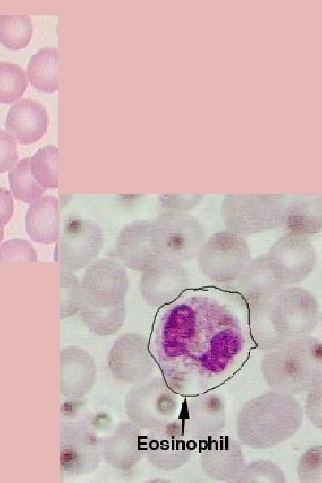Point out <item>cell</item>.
<instances>
[{"label":"cell","mask_w":322,"mask_h":483,"mask_svg":"<svg viewBox=\"0 0 322 483\" xmlns=\"http://www.w3.org/2000/svg\"><path fill=\"white\" fill-rule=\"evenodd\" d=\"M247 306L250 335L262 351L310 335L318 320L319 306L316 297L299 286H283Z\"/></svg>","instance_id":"obj_1"},{"label":"cell","mask_w":322,"mask_h":483,"mask_svg":"<svg viewBox=\"0 0 322 483\" xmlns=\"http://www.w3.org/2000/svg\"><path fill=\"white\" fill-rule=\"evenodd\" d=\"M79 313L83 323L100 336L117 333L125 320L129 280L123 266L110 258L93 261L85 270Z\"/></svg>","instance_id":"obj_2"},{"label":"cell","mask_w":322,"mask_h":483,"mask_svg":"<svg viewBox=\"0 0 322 483\" xmlns=\"http://www.w3.org/2000/svg\"><path fill=\"white\" fill-rule=\"evenodd\" d=\"M303 415L293 394L275 390L263 393L242 406L236 419L238 439L253 449L272 448L295 435Z\"/></svg>","instance_id":"obj_3"},{"label":"cell","mask_w":322,"mask_h":483,"mask_svg":"<svg viewBox=\"0 0 322 483\" xmlns=\"http://www.w3.org/2000/svg\"><path fill=\"white\" fill-rule=\"evenodd\" d=\"M260 370L275 391L297 394L322 380L321 341L310 335L287 340L265 351Z\"/></svg>","instance_id":"obj_4"},{"label":"cell","mask_w":322,"mask_h":483,"mask_svg":"<svg viewBox=\"0 0 322 483\" xmlns=\"http://www.w3.org/2000/svg\"><path fill=\"white\" fill-rule=\"evenodd\" d=\"M288 199L278 194H230L221 204L227 231L242 237L282 226Z\"/></svg>","instance_id":"obj_5"},{"label":"cell","mask_w":322,"mask_h":483,"mask_svg":"<svg viewBox=\"0 0 322 483\" xmlns=\"http://www.w3.org/2000/svg\"><path fill=\"white\" fill-rule=\"evenodd\" d=\"M124 409L129 421L149 431L177 417L180 397L165 378L150 377L128 391Z\"/></svg>","instance_id":"obj_6"},{"label":"cell","mask_w":322,"mask_h":483,"mask_svg":"<svg viewBox=\"0 0 322 483\" xmlns=\"http://www.w3.org/2000/svg\"><path fill=\"white\" fill-rule=\"evenodd\" d=\"M150 234L159 257L182 263L197 257L206 232L193 216L167 210L152 221Z\"/></svg>","instance_id":"obj_7"},{"label":"cell","mask_w":322,"mask_h":483,"mask_svg":"<svg viewBox=\"0 0 322 483\" xmlns=\"http://www.w3.org/2000/svg\"><path fill=\"white\" fill-rule=\"evenodd\" d=\"M196 258L208 279L229 283L236 281L250 262V250L244 237L225 230L205 239Z\"/></svg>","instance_id":"obj_8"},{"label":"cell","mask_w":322,"mask_h":483,"mask_svg":"<svg viewBox=\"0 0 322 483\" xmlns=\"http://www.w3.org/2000/svg\"><path fill=\"white\" fill-rule=\"evenodd\" d=\"M103 244V231L98 224L80 216H69L62 222L55 259L64 268L80 270L93 262Z\"/></svg>","instance_id":"obj_9"},{"label":"cell","mask_w":322,"mask_h":483,"mask_svg":"<svg viewBox=\"0 0 322 483\" xmlns=\"http://www.w3.org/2000/svg\"><path fill=\"white\" fill-rule=\"evenodd\" d=\"M101 441L87 424L63 421L60 425V469L72 477L87 475L100 463Z\"/></svg>","instance_id":"obj_10"},{"label":"cell","mask_w":322,"mask_h":483,"mask_svg":"<svg viewBox=\"0 0 322 483\" xmlns=\"http://www.w3.org/2000/svg\"><path fill=\"white\" fill-rule=\"evenodd\" d=\"M266 255L275 278L284 286L306 279L317 264V252L309 238L292 233L279 237Z\"/></svg>","instance_id":"obj_11"},{"label":"cell","mask_w":322,"mask_h":483,"mask_svg":"<svg viewBox=\"0 0 322 483\" xmlns=\"http://www.w3.org/2000/svg\"><path fill=\"white\" fill-rule=\"evenodd\" d=\"M177 419L186 436L194 443H207L221 436L225 427L224 398L204 393L188 398L180 407Z\"/></svg>","instance_id":"obj_12"},{"label":"cell","mask_w":322,"mask_h":483,"mask_svg":"<svg viewBox=\"0 0 322 483\" xmlns=\"http://www.w3.org/2000/svg\"><path fill=\"white\" fill-rule=\"evenodd\" d=\"M107 365L114 379L131 385L150 377L156 369L148 340L136 333H126L114 342Z\"/></svg>","instance_id":"obj_13"},{"label":"cell","mask_w":322,"mask_h":483,"mask_svg":"<svg viewBox=\"0 0 322 483\" xmlns=\"http://www.w3.org/2000/svg\"><path fill=\"white\" fill-rule=\"evenodd\" d=\"M194 448L195 444L186 436L177 418L143 436V456L165 471L184 466Z\"/></svg>","instance_id":"obj_14"},{"label":"cell","mask_w":322,"mask_h":483,"mask_svg":"<svg viewBox=\"0 0 322 483\" xmlns=\"http://www.w3.org/2000/svg\"><path fill=\"white\" fill-rule=\"evenodd\" d=\"M189 286V276L182 263L161 258L142 272L140 289L143 300L152 307L176 301Z\"/></svg>","instance_id":"obj_15"},{"label":"cell","mask_w":322,"mask_h":483,"mask_svg":"<svg viewBox=\"0 0 322 483\" xmlns=\"http://www.w3.org/2000/svg\"><path fill=\"white\" fill-rule=\"evenodd\" d=\"M151 224L150 220H136L121 229L115 254L123 267L143 272L161 259L151 239Z\"/></svg>","instance_id":"obj_16"},{"label":"cell","mask_w":322,"mask_h":483,"mask_svg":"<svg viewBox=\"0 0 322 483\" xmlns=\"http://www.w3.org/2000/svg\"><path fill=\"white\" fill-rule=\"evenodd\" d=\"M200 465L208 478L232 482L245 465L242 443L222 435L208 441L201 449Z\"/></svg>","instance_id":"obj_17"},{"label":"cell","mask_w":322,"mask_h":483,"mask_svg":"<svg viewBox=\"0 0 322 483\" xmlns=\"http://www.w3.org/2000/svg\"><path fill=\"white\" fill-rule=\"evenodd\" d=\"M96 366L92 356L75 345L60 351V391L68 399L83 397L93 387Z\"/></svg>","instance_id":"obj_18"},{"label":"cell","mask_w":322,"mask_h":483,"mask_svg":"<svg viewBox=\"0 0 322 483\" xmlns=\"http://www.w3.org/2000/svg\"><path fill=\"white\" fill-rule=\"evenodd\" d=\"M143 430L131 421L121 422L101 441V455L114 469L129 470L143 457Z\"/></svg>","instance_id":"obj_19"},{"label":"cell","mask_w":322,"mask_h":483,"mask_svg":"<svg viewBox=\"0 0 322 483\" xmlns=\"http://www.w3.org/2000/svg\"><path fill=\"white\" fill-rule=\"evenodd\" d=\"M49 116L45 106L32 99H21L8 110L5 128L21 145L40 140L48 126Z\"/></svg>","instance_id":"obj_20"},{"label":"cell","mask_w":322,"mask_h":483,"mask_svg":"<svg viewBox=\"0 0 322 483\" xmlns=\"http://www.w3.org/2000/svg\"><path fill=\"white\" fill-rule=\"evenodd\" d=\"M25 228L30 238L35 242H55L59 236L57 199L54 196H44L31 203L26 211Z\"/></svg>","instance_id":"obj_21"},{"label":"cell","mask_w":322,"mask_h":483,"mask_svg":"<svg viewBox=\"0 0 322 483\" xmlns=\"http://www.w3.org/2000/svg\"><path fill=\"white\" fill-rule=\"evenodd\" d=\"M285 233L310 238L322 229L321 199L302 198L287 201L282 226Z\"/></svg>","instance_id":"obj_22"},{"label":"cell","mask_w":322,"mask_h":483,"mask_svg":"<svg viewBox=\"0 0 322 483\" xmlns=\"http://www.w3.org/2000/svg\"><path fill=\"white\" fill-rule=\"evenodd\" d=\"M283 286L275 278L267 255L250 259L236 279L237 291L246 304Z\"/></svg>","instance_id":"obj_23"},{"label":"cell","mask_w":322,"mask_h":483,"mask_svg":"<svg viewBox=\"0 0 322 483\" xmlns=\"http://www.w3.org/2000/svg\"><path fill=\"white\" fill-rule=\"evenodd\" d=\"M30 84L42 92L58 89V52L55 47H46L33 54L27 65Z\"/></svg>","instance_id":"obj_24"},{"label":"cell","mask_w":322,"mask_h":483,"mask_svg":"<svg viewBox=\"0 0 322 483\" xmlns=\"http://www.w3.org/2000/svg\"><path fill=\"white\" fill-rule=\"evenodd\" d=\"M10 191L13 197L24 203H33L46 191L34 178L30 168V157L20 160L8 172Z\"/></svg>","instance_id":"obj_25"},{"label":"cell","mask_w":322,"mask_h":483,"mask_svg":"<svg viewBox=\"0 0 322 483\" xmlns=\"http://www.w3.org/2000/svg\"><path fill=\"white\" fill-rule=\"evenodd\" d=\"M33 24L29 15H0V43L9 49H21L29 45Z\"/></svg>","instance_id":"obj_26"},{"label":"cell","mask_w":322,"mask_h":483,"mask_svg":"<svg viewBox=\"0 0 322 483\" xmlns=\"http://www.w3.org/2000/svg\"><path fill=\"white\" fill-rule=\"evenodd\" d=\"M31 173L44 188L58 186V148L54 145L42 147L30 157Z\"/></svg>","instance_id":"obj_27"},{"label":"cell","mask_w":322,"mask_h":483,"mask_svg":"<svg viewBox=\"0 0 322 483\" xmlns=\"http://www.w3.org/2000/svg\"><path fill=\"white\" fill-rule=\"evenodd\" d=\"M27 87V75L21 66L12 62H0V103L19 100Z\"/></svg>","instance_id":"obj_28"},{"label":"cell","mask_w":322,"mask_h":483,"mask_svg":"<svg viewBox=\"0 0 322 483\" xmlns=\"http://www.w3.org/2000/svg\"><path fill=\"white\" fill-rule=\"evenodd\" d=\"M286 476L282 469L269 460H256L245 463L233 483H285Z\"/></svg>","instance_id":"obj_29"},{"label":"cell","mask_w":322,"mask_h":483,"mask_svg":"<svg viewBox=\"0 0 322 483\" xmlns=\"http://www.w3.org/2000/svg\"><path fill=\"white\" fill-rule=\"evenodd\" d=\"M81 284L73 271L62 267L60 272V318H70L79 312Z\"/></svg>","instance_id":"obj_30"},{"label":"cell","mask_w":322,"mask_h":483,"mask_svg":"<svg viewBox=\"0 0 322 483\" xmlns=\"http://www.w3.org/2000/svg\"><path fill=\"white\" fill-rule=\"evenodd\" d=\"M298 481L301 483L322 482V446L309 447L300 457L297 468Z\"/></svg>","instance_id":"obj_31"},{"label":"cell","mask_w":322,"mask_h":483,"mask_svg":"<svg viewBox=\"0 0 322 483\" xmlns=\"http://www.w3.org/2000/svg\"><path fill=\"white\" fill-rule=\"evenodd\" d=\"M0 262H37V252L26 239L13 238L0 244Z\"/></svg>","instance_id":"obj_32"},{"label":"cell","mask_w":322,"mask_h":483,"mask_svg":"<svg viewBox=\"0 0 322 483\" xmlns=\"http://www.w3.org/2000/svg\"><path fill=\"white\" fill-rule=\"evenodd\" d=\"M322 380L318 381L312 387L307 391L303 414L318 428H321V412H322Z\"/></svg>","instance_id":"obj_33"},{"label":"cell","mask_w":322,"mask_h":483,"mask_svg":"<svg viewBox=\"0 0 322 483\" xmlns=\"http://www.w3.org/2000/svg\"><path fill=\"white\" fill-rule=\"evenodd\" d=\"M18 157L16 140L7 131L0 129V173L12 169Z\"/></svg>","instance_id":"obj_34"},{"label":"cell","mask_w":322,"mask_h":483,"mask_svg":"<svg viewBox=\"0 0 322 483\" xmlns=\"http://www.w3.org/2000/svg\"><path fill=\"white\" fill-rule=\"evenodd\" d=\"M13 213L14 200L11 191L0 186V229H4Z\"/></svg>","instance_id":"obj_35"},{"label":"cell","mask_w":322,"mask_h":483,"mask_svg":"<svg viewBox=\"0 0 322 483\" xmlns=\"http://www.w3.org/2000/svg\"><path fill=\"white\" fill-rule=\"evenodd\" d=\"M176 199L168 200L166 207L168 210L186 212L196 207L200 201L201 195L175 196Z\"/></svg>","instance_id":"obj_36"},{"label":"cell","mask_w":322,"mask_h":483,"mask_svg":"<svg viewBox=\"0 0 322 483\" xmlns=\"http://www.w3.org/2000/svg\"><path fill=\"white\" fill-rule=\"evenodd\" d=\"M3 237H4V230L0 229V242L2 241Z\"/></svg>","instance_id":"obj_37"}]
</instances>
